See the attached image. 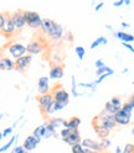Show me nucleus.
<instances>
[{"mask_svg":"<svg viewBox=\"0 0 134 153\" xmlns=\"http://www.w3.org/2000/svg\"><path fill=\"white\" fill-rule=\"evenodd\" d=\"M10 19L16 28V31H21L25 28L26 22H25V19L23 15V10H15V11L10 13Z\"/></svg>","mask_w":134,"mask_h":153,"instance_id":"obj_9","label":"nucleus"},{"mask_svg":"<svg viewBox=\"0 0 134 153\" xmlns=\"http://www.w3.org/2000/svg\"><path fill=\"white\" fill-rule=\"evenodd\" d=\"M65 75V68L62 64H52L51 68H50V72H49V78L52 79V80H61Z\"/></svg>","mask_w":134,"mask_h":153,"instance_id":"obj_12","label":"nucleus"},{"mask_svg":"<svg viewBox=\"0 0 134 153\" xmlns=\"http://www.w3.org/2000/svg\"><path fill=\"white\" fill-rule=\"evenodd\" d=\"M37 100V104H39V109L41 111L42 115H47L50 116L55 112L53 110V105H55V100H53V97L51 93H47V94H41L39 97L36 98Z\"/></svg>","mask_w":134,"mask_h":153,"instance_id":"obj_1","label":"nucleus"},{"mask_svg":"<svg viewBox=\"0 0 134 153\" xmlns=\"http://www.w3.org/2000/svg\"><path fill=\"white\" fill-rule=\"evenodd\" d=\"M70 132H71V130H70V128H65V127H62V128H61V131H60V137H61V138L67 137V136L70 135Z\"/></svg>","mask_w":134,"mask_h":153,"instance_id":"obj_37","label":"nucleus"},{"mask_svg":"<svg viewBox=\"0 0 134 153\" xmlns=\"http://www.w3.org/2000/svg\"><path fill=\"white\" fill-rule=\"evenodd\" d=\"M132 135H133V136H134V126H133V127H132Z\"/></svg>","mask_w":134,"mask_h":153,"instance_id":"obj_54","label":"nucleus"},{"mask_svg":"<svg viewBox=\"0 0 134 153\" xmlns=\"http://www.w3.org/2000/svg\"><path fill=\"white\" fill-rule=\"evenodd\" d=\"M37 145H40V143L37 142V140H36V138H35L32 135H30V136H27V137L24 140L23 147L25 148V151H27V152H31V151L36 149Z\"/></svg>","mask_w":134,"mask_h":153,"instance_id":"obj_18","label":"nucleus"},{"mask_svg":"<svg viewBox=\"0 0 134 153\" xmlns=\"http://www.w3.org/2000/svg\"><path fill=\"white\" fill-rule=\"evenodd\" d=\"M17 138H19V136H16V135H15V136H11V137H10V140H9L4 146L0 147V153H4V152H6L8 149H10V148L13 147V145L16 142V140H17Z\"/></svg>","mask_w":134,"mask_h":153,"instance_id":"obj_29","label":"nucleus"},{"mask_svg":"<svg viewBox=\"0 0 134 153\" xmlns=\"http://www.w3.org/2000/svg\"><path fill=\"white\" fill-rule=\"evenodd\" d=\"M86 153H103V152H97V151H90V149H86Z\"/></svg>","mask_w":134,"mask_h":153,"instance_id":"obj_49","label":"nucleus"},{"mask_svg":"<svg viewBox=\"0 0 134 153\" xmlns=\"http://www.w3.org/2000/svg\"><path fill=\"white\" fill-rule=\"evenodd\" d=\"M62 141L66 143V145H69V146H75V145H78V143L82 142V137H81V133L78 130H71L70 132V135L62 138Z\"/></svg>","mask_w":134,"mask_h":153,"instance_id":"obj_14","label":"nucleus"},{"mask_svg":"<svg viewBox=\"0 0 134 153\" xmlns=\"http://www.w3.org/2000/svg\"><path fill=\"white\" fill-rule=\"evenodd\" d=\"M130 3H132L130 0H124V5H127V6H129V5H130Z\"/></svg>","mask_w":134,"mask_h":153,"instance_id":"obj_50","label":"nucleus"},{"mask_svg":"<svg viewBox=\"0 0 134 153\" xmlns=\"http://www.w3.org/2000/svg\"><path fill=\"white\" fill-rule=\"evenodd\" d=\"M122 73H123V74H124V73H128V68H124V69L122 71Z\"/></svg>","mask_w":134,"mask_h":153,"instance_id":"obj_51","label":"nucleus"},{"mask_svg":"<svg viewBox=\"0 0 134 153\" xmlns=\"http://www.w3.org/2000/svg\"><path fill=\"white\" fill-rule=\"evenodd\" d=\"M124 5V0H116V1L113 3V6L114 7H120Z\"/></svg>","mask_w":134,"mask_h":153,"instance_id":"obj_43","label":"nucleus"},{"mask_svg":"<svg viewBox=\"0 0 134 153\" xmlns=\"http://www.w3.org/2000/svg\"><path fill=\"white\" fill-rule=\"evenodd\" d=\"M103 74L113 75V74H114V71L111 68V67H108V65H103V67H101V68L96 69V75H97V76H101V75H103Z\"/></svg>","mask_w":134,"mask_h":153,"instance_id":"obj_28","label":"nucleus"},{"mask_svg":"<svg viewBox=\"0 0 134 153\" xmlns=\"http://www.w3.org/2000/svg\"><path fill=\"white\" fill-rule=\"evenodd\" d=\"M103 5H104V3H103V1H101V3H98L97 5H96V6H94V11H96V13H98V11L101 10V9L103 7Z\"/></svg>","mask_w":134,"mask_h":153,"instance_id":"obj_45","label":"nucleus"},{"mask_svg":"<svg viewBox=\"0 0 134 153\" xmlns=\"http://www.w3.org/2000/svg\"><path fill=\"white\" fill-rule=\"evenodd\" d=\"M106 28H107L108 31H111V32H113V33H114V31H113V27H112L111 25H106Z\"/></svg>","mask_w":134,"mask_h":153,"instance_id":"obj_48","label":"nucleus"},{"mask_svg":"<svg viewBox=\"0 0 134 153\" xmlns=\"http://www.w3.org/2000/svg\"><path fill=\"white\" fill-rule=\"evenodd\" d=\"M63 38H65L66 41H69V42H72V41H73V36H72V33H71L70 31L65 32V36H63Z\"/></svg>","mask_w":134,"mask_h":153,"instance_id":"obj_40","label":"nucleus"},{"mask_svg":"<svg viewBox=\"0 0 134 153\" xmlns=\"http://www.w3.org/2000/svg\"><path fill=\"white\" fill-rule=\"evenodd\" d=\"M65 108H66V105L60 104V102H55V105H53V110H55V112L61 111V110H63Z\"/></svg>","mask_w":134,"mask_h":153,"instance_id":"obj_38","label":"nucleus"},{"mask_svg":"<svg viewBox=\"0 0 134 153\" xmlns=\"http://www.w3.org/2000/svg\"><path fill=\"white\" fill-rule=\"evenodd\" d=\"M52 97H53V100L55 102H60V104H63V105H69L70 102V93L67 91L65 88H62L60 84H57L56 87L53 88V90L51 91Z\"/></svg>","mask_w":134,"mask_h":153,"instance_id":"obj_4","label":"nucleus"},{"mask_svg":"<svg viewBox=\"0 0 134 153\" xmlns=\"http://www.w3.org/2000/svg\"><path fill=\"white\" fill-rule=\"evenodd\" d=\"M37 91L39 94H47L51 93V85H50V78L47 75H42L37 79Z\"/></svg>","mask_w":134,"mask_h":153,"instance_id":"obj_13","label":"nucleus"},{"mask_svg":"<svg viewBox=\"0 0 134 153\" xmlns=\"http://www.w3.org/2000/svg\"><path fill=\"white\" fill-rule=\"evenodd\" d=\"M133 110L134 109L130 106L127 101L123 104L122 109L117 114H114V120H116L118 126H128L129 125L130 121H132Z\"/></svg>","mask_w":134,"mask_h":153,"instance_id":"obj_2","label":"nucleus"},{"mask_svg":"<svg viewBox=\"0 0 134 153\" xmlns=\"http://www.w3.org/2000/svg\"><path fill=\"white\" fill-rule=\"evenodd\" d=\"M0 59H2V54H0Z\"/></svg>","mask_w":134,"mask_h":153,"instance_id":"obj_55","label":"nucleus"},{"mask_svg":"<svg viewBox=\"0 0 134 153\" xmlns=\"http://www.w3.org/2000/svg\"><path fill=\"white\" fill-rule=\"evenodd\" d=\"M75 52H76V56L78 57V59H80V61H82V59L84 58V56H86V50H84V47H82V46H76Z\"/></svg>","mask_w":134,"mask_h":153,"instance_id":"obj_30","label":"nucleus"},{"mask_svg":"<svg viewBox=\"0 0 134 153\" xmlns=\"http://www.w3.org/2000/svg\"><path fill=\"white\" fill-rule=\"evenodd\" d=\"M47 36H49V38H50V40H52V41H61L63 38V36H65V28H63V26L61 24L55 22V25L52 26L51 31L49 32V35H47Z\"/></svg>","mask_w":134,"mask_h":153,"instance_id":"obj_11","label":"nucleus"},{"mask_svg":"<svg viewBox=\"0 0 134 153\" xmlns=\"http://www.w3.org/2000/svg\"><path fill=\"white\" fill-rule=\"evenodd\" d=\"M77 87H78V84H77V82H76V76L72 75L71 76V94H72V97H75V98L83 95L80 91H77Z\"/></svg>","mask_w":134,"mask_h":153,"instance_id":"obj_27","label":"nucleus"},{"mask_svg":"<svg viewBox=\"0 0 134 153\" xmlns=\"http://www.w3.org/2000/svg\"><path fill=\"white\" fill-rule=\"evenodd\" d=\"M81 126V119L77 117V116H73L69 120H66L63 122V126L65 128H70V130H78Z\"/></svg>","mask_w":134,"mask_h":153,"instance_id":"obj_20","label":"nucleus"},{"mask_svg":"<svg viewBox=\"0 0 134 153\" xmlns=\"http://www.w3.org/2000/svg\"><path fill=\"white\" fill-rule=\"evenodd\" d=\"M108 43V40L104 36H99V37H97L96 40L91 43V50H96L97 47H99V46H106Z\"/></svg>","mask_w":134,"mask_h":153,"instance_id":"obj_24","label":"nucleus"},{"mask_svg":"<svg viewBox=\"0 0 134 153\" xmlns=\"http://www.w3.org/2000/svg\"><path fill=\"white\" fill-rule=\"evenodd\" d=\"M26 51L29 54L36 56V54H41L45 51V43H42L40 40H34L31 42H29L26 46Z\"/></svg>","mask_w":134,"mask_h":153,"instance_id":"obj_10","label":"nucleus"},{"mask_svg":"<svg viewBox=\"0 0 134 153\" xmlns=\"http://www.w3.org/2000/svg\"><path fill=\"white\" fill-rule=\"evenodd\" d=\"M123 104L124 102L122 101L120 97H113V98H111V100H108L106 104H104L103 111H106L107 114H111V115H114L122 109Z\"/></svg>","mask_w":134,"mask_h":153,"instance_id":"obj_6","label":"nucleus"},{"mask_svg":"<svg viewBox=\"0 0 134 153\" xmlns=\"http://www.w3.org/2000/svg\"><path fill=\"white\" fill-rule=\"evenodd\" d=\"M93 119L97 120L101 125H103L104 127H107L108 130H114L118 125L116 120H114V115H111V114H107L106 111H102L101 114H98L97 116H94Z\"/></svg>","mask_w":134,"mask_h":153,"instance_id":"obj_5","label":"nucleus"},{"mask_svg":"<svg viewBox=\"0 0 134 153\" xmlns=\"http://www.w3.org/2000/svg\"><path fill=\"white\" fill-rule=\"evenodd\" d=\"M31 62H32V56L29 54V53L20 57V58L15 59V71L20 72V73H25L29 69Z\"/></svg>","mask_w":134,"mask_h":153,"instance_id":"obj_8","label":"nucleus"},{"mask_svg":"<svg viewBox=\"0 0 134 153\" xmlns=\"http://www.w3.org/2000/svg\"><path fill=\"white\" fill-rule=\"evenodd\" d=\"M56 21L51 20V19H42V22H41V26H40V30L42 33L45 35H49V32L51 31L52 26L55 25Z\"/></svg>","mask_w":134,"mask_h":153,"instance_id":"obj_22","label":"nucleus"},{"mask_svg":"<svg viewBox=\"0 0 134 153\" xmlns=\"http://www.w3.org/2000/svg\"><path fill=\"white\" fill-rule=\"evenodd\" d=\"M45 131H46V123H44V125H40V126H37L34 128L32 131V136L37 140V142H41V140L44 138L45 136Z\"/></svg>","mask_w":134,"mask_h":153,"instance_id":"obj_23","label":"nucleus"},{"mask_svg":"<svg viewBox=\"0 0 134 153\" xmlns=\"http://www.w3.org/2000/svg\"><path fill=\"white\" fill-rule=\"evenodd\" d=\"M4 36H6V37H13L17 31H16V28H15V26H14V24H13V21H11V19H10V13L8 14V16H6V21H5V24H4V27H3V30L0 31Z\"/></svg>","mask_w":134,"mask_h":153,"instance_id":"obj_16","label":"nucleus"},{"mask_svg":"<svg viewBox=\"0 0 134 153\" xmlns=\"http://www.w3.org/2000/svg\"><path fill=\"white\" fill-rule=\"evenodd\" d=\"M65 121H66V120H63L62 117H50L49 121H47V123H49V125H51L52 127H55V128L57 130L59 127L63 126V122H65Z\"/></svg>","mask_w":134,"mask_h":153,"instance_id":"obj_26","label":"nucleus"},{"mask_svg":"<svg viewBox=\"0 0 134 153\" xmlns=\"http://www.w3.org/2000/svg\"><path fill=\"white\" fill-rule=\"evenodd\" d=\"M8 52H9V54H10L13 58H15V59H17V58H20V57L27 54L26 46L23 45L21 42H14V43H11V45H9Z\"/></svg>","mask_w":134,"mask_h":153,"instance_id":"obj_7","label":"nucleus"},{"mask_svg":"<svg viewBox=\"0 0 134 153\" xmlns=\"http://www.w3.org/2000/svg\"><path fill=\"white\" fill-rule=\"evenodd\" d=\"M9 13H0V31L3 30V27H4V24L6 21V16H8Z\"/></svg>","mask_w":134,"mask_h":153,"instance_id":"obj_35","label":"nucleus"},{"mask_svg":"<svg viewBox=\"0 0 134 153\" xmlns=\"http://www.w3.org/2000/svg\"><path fill=\"white\" fill-rule=\"evenodd\" d=\"M51 137L57 138V137H59V135H57L56 128L52 127L51 125H49V123L46 122V131H45V136H44V138H51Z\"/></svg>","mask_w":134,"mask_h":153,"instance_id":"obj_25","label":"nucleus"},{"mask_svg":"<svg viewBox=\"0 0 134 153\" xmlns=\"http://www.w3.org/2000/svg\"><path fill=\"white\" fill-rule=\"evenodd\" d=\"M71 152L72 153H86V148L81 145V143H78V145H75L71 147Z\"/></svg>","mask_w":134,"mask_h":153,"instance_id":"obj_32","label":"nucleus"},{"mask_svg":"<svg viewBox=\"0 0 134 153\" xmlns=\"http://www.w3.org/2000/svg\"><path fill=\"white\" fill-rule=\"evenodd\" d=\"M23 15L25 19L26 26L32 28V30H40V26L42 22V17L39 13L32 10H23Z\"/></svg>","mask_w":134,"mask_h":153,"instance_id":"obj_3","label":"nucleus"},{"mask_svg":"<svg viewBox=\"0 0 134 153\" xmlns=\"http://www.w3.org/2000/svg\"><path fill=\"white\" fill-rule=\"evenodd\" d=\"M120 26H122L123 28H129V27H130V25H129L128 22H126V21H122V22H120Z\"/></svg>","mask_w":134,"mask_h":153,"instance_id":"obj_46","label":"nucleus"},{"mask_svg":"<svg viewBox=\"0 0 134 153\" xmlns=\"http://www.w3.org/2000/svg\"><path fill=\"white\" fill-rule=\"evenodd\" d=\"M122 153H134V145L133 143H127V145L123 147Z\"/></svg>","mask_w":134,"mask_h":153,"instance_id":"obj_34","label":"nucleus"},{"mask_svg":"<svg viewBox=\"0 0 134 153\" xmlns=\"http://www.w3.org/2000/svg\"><path fill=\"white\" fill-rule=\"evenodd\" d=\"M99 145H101V147H102V151H106V149H108L109 147H111V145H112V141L107 137V138H102L101 141H99Z\"/></svg>","mask_w":134,"mask_h":153,"instance_id":"obj_31","label":"nucleus"},{"mask_svg":"<svg viewBox=\"0 0 134 153\" xmlns=\"http://www.w3.org/2000/svg\"><path fill=\"white\" fill-rule=\"evenodd\" d=\"M113 35H114V37L118 38V40L122 41V42H127V43L134 42V36L132 33L124 32V31H117V32H114Z\"/></svg>","mask_w":134,"mask_h":153,"instance_id":"obj_21","label":"nucleus"},{"mask_svg":"<svg viewBox=\"0 0 134 153\" xmlns=\"http://www.w3.org/2000/svg\"><path fill=\"white\" fill-rule=\"evenodd\" d=\"M11 153H30V152L25 151V148H24L23 145H21V146H15V147L11 149Z\"/></svg>","mask_w":134,"mask_h":153,"instance_id":"obj_36","label":"nucleus"},{"mask_svg":"<svg viewBox=\"0 0 134 153\" xmlns=\"http://www.w3.org/2000/svg\"><path fill=\"white\" fill-rule=\"evenodd\" d=\"M92 127H93V130L96 132V135H97L101 140L102 138H107L109 136V133H111V130H108L107 127H104L103 125H101V123L96 119L92 120Z\"/></svg>","mask_w":134,"mask_h":153,"instance_id":"obj_15","label":"nucleus"},{"mask_svg":"<svg viewBox=\"0 0 134 153\" xmlns=\"http://www.w3.org/2000/svg\"><path fill=\"white\" fill-rule=\"evenodd\" d=\"M13 127H6L4 131H3V136H4V138H6V137H9L13 133Z\"/></svg>","mask_w":134,"mask_h":153,"instance_id":"obj_39","label":"nucleus"},{"mask_svg":"<svg viewBox=\"0 0 134 153\" xmlns=\"http://www.w3.org/2000/svg\"><path fill=\"white\" fill-rule=\"evenodd\" d=\"M4 116H5V114H2V112H0V120H3Z\"/></svg>","mask_w":134,"mask_h":153,"instance_id":"obj_52","label":"nucleus"},{"mask_svg":"<svg viewBox=\"0 0 134 153\" xmlns=\"http://www.w3.org/2000/svg\"><path fill=\"white\" fill-rule=\"evenodd\" d=\"M78 87L87 88V89H91V91H94L96 88H97V85H96L94 82H93V83H78Z\"/></svg>","mask_w":134,"mask_h":153,"instance_id":"obj_33","label":"nucleus"},{"mask_svg":"<svg viewBox=\"0 0 134 153\" xmlns=\"http://www.w3.org/2000/svg\"><path fill=\"white\" fill-rule=\"evenodd\" d=\"M122 45L126 47L128 51H130V53H134V46L132 43H127V42H122Z\"/></svg>","mask_w":134,"mask_h":153,"instance_id":"obj_41","label":"nucleus"},{"mask_svg":"<svg viewBox=\"0 0 134 153\" xmlns=\"http://www.w3.org/2000/svg\"><path fill=\"white\" fill-rule=\"evenodd\" d=\"M3 138H4V136H3V132H2V133H0V141H2Z\"/></svg>","mask_w":134,"mask_h":153,"instance_id":"obj_53","label":"nucleus"},{"mask_svg":"<svg viewBox=\"0 0 134 153\" xmlns=\"http://www.w3.org/2000/svg\"><path fill=\"white\" fill-rule=\"evenodd\" d=\"M81 145L86 148V149H90V151H97V152H103L102 151V147L99 145L98 141L96 140H92V138H83Z\"/></svg>","mask_w":134,"mask_h":153,"instance_id":"obj_17","label":"nucleus"},{"mask_svg":"<svg viewBox=\"0 0 134 153\" xmlns=\"http://www.w3.org/2000/svg\"><path fill=\"white\" fill-rule=\"evenodd\" d=\"M127 102H128V104L130 105V106H132V108L134 109V94H132V95H130V97L128 98V100H127Z\"/></svg>","mask_w":134,"mask_h":153,"instance_id":"obj_44","label":"nucleus"},{"mask_svg":"<svg viewBox=\"0 0 134 153\" xmlns=\"http://www.w3.org/2000/svg\"><path fill=\"white\" fill-rule=\"evenodd\" d=\"M15 69V61L10 57H2L0 59V71H13Z\"/></svg>","mask_w":134,"mask_h":153,"instance_id":"obj_19","label":"nucleus"},{"mask_svg":"<svg viewBox=\"0 0 134 153\" xmlns=\"http://www.w3.org/2000/svg\"><path fill=\"white\" fill-rule=\"evenodd\" d=\"M103 65H106V64H104V62H103V59H97V61L94 62V67H96V69L101 68V67H103Z\"/></svg>","mask_w":134,"mask_h":153,"instance_id":"obj_42","label":"nucleus"},{"mask_svg":"<svg viewBox=\"0 0 134 153\" xmlns=\"http://www.w3.org/2000/svg\"><path fill=\"white\" fill-rule=\"evenodd\" d=\"M123 152V148L120 146H117L116 147V151H114V153H122Z\"/></svg>","mask_w":134,"mask_h":153,"instance_id":"obj_47","label":"nucleus"}]
</instances>
